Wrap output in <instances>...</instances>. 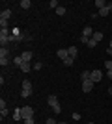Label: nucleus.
Returning <instances> with one entry per match:
<instances>
[{"label":"nucleus","mask_w":112,"mask_h":124,"mask_svg":"<svg viewBox=\"0 0 112 124\" xmlns=\"http://www.w3.org/2000/svg\"><path fill=\"white\" fill-rule=\"evenodd\" d=\"M47 102H49V106L52 108V111H54V113H62V106H60L58 96H56V94H49Z\"/></svg>","instance_id":"nucleus-1"},{"label":"nucleus","mask_w":112,"mask_h":124,"mask_svg":"<svg viewBox=\"0 0 112 124\" xmlns=\"http://www.w3.org/2000/svg\"><path fill=\"white\" fill-rule=\"evenodd\" d=\"M21 113H22V120H24V119H34V108H32V106H24V108H21Z\"/></svg>","instance_id":"nucleus-2"},{"label":"nucleus","mask_w":112,"mask_h":124,"mask_svg":"<svg viewBox=\"0 0 112 124\" xmlns=\"http://www.w3.org/2000/svg\"><path fill=\"white\" fill-rule=\"evenodd\" d=\"M8 43H10V31L8 30H0V45L6 46Z\"/></svg>","instance_id":"nucleus-3"},{"label":"nucleus","mask_w":112,"mask_h":124,"mask_svg":"<svg viewBox=\"0 0 112 124\" xmlns=\"http://www.w3.org/2000/svg\"><path fill=\"white\" fill-rule=\"evenodd\" d=\"M22 39H24V35H22L19 30H13V33L10 35V41H13V43H21Z\"/></svg>","instance_id":"nucleus-4"},{"label":"nucleus","mask_w":112,"mask_h":124,"mask_svg":"<svg viewBox=\"0 0 112 124\" xmlns=\"http://www.w3.org/2000/svg\"><path fill=\"white\" fill-rule=\"evenodd\" d=\"M90 80H92L93 83L101 82V80H103V72H101V70H97V69H95V70H92V74H90Z\"/></svg>","instance_id":"nucleus-5"},{"label":"nucleus","mask_w":112,"mask_h":124,"mask_svg":"<svg viewBox=\"0 0 112 124\" xmlns=\"http://www.w3.org/2000/svg\"><path fill=\"white\" fill-rule=\"evenodd\" d=\"M110 11H112V2H108V4L105 6L103 9H99V11H97V15H101V17H107L108 13H110Z\"/></svg>","instance_id":"nucleus-6"},{"label":"nucleus","mask_w":112,"mask_h":124,"mask_svg":"<svg viewBox=\"0 0 112 124\" xmlns=\"http://www.w3.org/2000/svg\"><path fill=\"white\" fill-rule=\"evenodd\" d=\"M92 89H93V82H92V80H84V82H82V91H84V93H90Z\"/></svg>","instance_id":"nucleus-7"},{"label":"nucleus","mask_w":112,"mask_h":124,"mask_svg":"<svg viewBox=\"0 0 112 124\" xmlns=\"http://www.w3.org/2000/svg\"><path fill=\"white\" fill-rule=\"evenodd\" d=\"M56 56L64 61V59H67V57H69V52H67V48H60V50H56Z\"/></svg>","instance_id":"nucleus-8"},{"label":"nucleus","mask_w":112,"mask_h":124,"mask_svg":"<svg viewBox=\"0 0 112 124\" xmlns=\"http://www.w3.org/2000/svg\"><path fill=\"white\" fill-rule=\"evenodd\" d=\"M82 35L88 37V39H92V37H93V28H92V26H84V30H82Z\"/></svg>","instance_id":"nucleus-9"},{"label":"nucleus","mask_w":112,"mask_h":124,"mask_svg":"<svg viewBox=\"0 0 112 124\" xmlns=\"http://www.w3.org/2000/svg\"><path fill=\"white\" fill-rule=\"evenodd\" d=\"M10 17H11V9H10V8L2 9V13H0V19H2V21H8Z\"/></svg>","instance_id":"nucleus-10"},{"label":"nucleus","mask_w":112,"mask_h":124,"mask_svg":"<svg viewBox=\"0 0 112 124\" xmlns=\"http://www.w3.org/2000/svg\"><path fill=\"white\" fill-rule=\"evenodd\" d=\"M21 56H22V59H24V63H30V59H32V52L26 50V52H22Z\"/></svg>","instance_id":"nucleus-11"},{"label":"nucleus","mask_w":112,"mask_h":124,"mask_svg":"<svg viewBox=\"0 0 112 124\" xmlns=\"http://www.w3.org/2000/svg\"><path fill=\"white\" fill-rule=\"evenodd\" d=\"M32 94H34V89H22V91H21L22 98H28V96H32Z\"/></svg>","instance_id":"nucleus-12"},{"label":"nucleus","mask_w":112,"mask_h":124,"mask_svg":"<svg viewBox=\"0 0 112 124\" xmlns=\"http://www.w3.org/2000/svg\"><path fill=\"white\" fill-rule=\"evenodd\" d=\"M103 37H105V35H103L101 31H93V37H92V39H93L95 43H101V41H103Z\"/></svg>","instance_id":"nucleus-13"},{"label":"nucleus","mask_w":112,"mask_h":124,"mask_svg":"<svg viewBox=\"0 0 112 124\" xmlns=\"http://www.w3.org/2000/svg\"><path fill=\"white\" fill-rule=\"evenodd\" d=\"M67 52H69V57H73V59H75V57H77L79 48H77V46H69V48H67Z\"/></svg>","instance_id":"nucleus-14"},{"label":"nucleus","mask_w":112,"mask_h":124,"mask_svg":"<svg viewBox=\"0 0 112 124\" xmlns=\"http://www.w3.org/2000/svg\"><path fill=\"white\" fill-rule=\"evenodd\" d=\"M13 63H15L17 67L21 69V67H22V65H24V59H22V56H17V57H15V59H13Z\"/></svg>","instance_id":"nucleus-15"},{"label":"nucleus","mask_w":112,"mask_h":124,"mask_svg":"<svg viewBox=\"0 0 112 124\" xmlns=\"http://www.w3.org/2000/svg\"><path fill=\"white\" fill-rule=\"evenodd\" d=\"M93 6H95L97 9H103V8L107 6V2H105V0H95V2H93Z\"/></svg>","instance_id":"nucleus-16"},{"label":"nucleus","mask_w":112,"mask_h":124,"mask_svg":"<svg viewBox=\"0 0 112 124\" xmlns=\"http://www.w3.org/2000/svg\"><path fill=\"white\" fill-rule=\"evenodd\" d=\"M0 57H10V50H8L6 46L0 48Z\"/></svg>","instance_id":"nucleus-17"},{"label":"nucleus","mask_w":112,"mask_h":124,"mask_svg":"<svg viewBox=\"0 0 112 124\" xmlns=\"http://www.w3.org/2000/svg\"><path fill=\"white\" fill-rule=\"evenodd\" d=\"M22 8V9H28V8H30V6H32V2H30V0H22L21 4H19Z\"/></svg>","instance_id":"nucleus-18"},{"label":"nucleus","mask_w":112,"mask_h":124,"mask_svg":"<svg viewBox=\"0 0 112 124\" xmlns=\"http://www.w3.org/2000/svg\"><path fill=\"white\" fill-rule=\"evenodd\" d=\"M90 74H92V70H84V72L80 74V80L84 82V80H90Z\"/></svg>","instance_id":"nucleus-19"},{"label":"nucleus","mask_w":112,"mask_h":124,"mask_svg":"<svg viewBox=\"0 0 112 124\" xmlns=\"http://www.w3.org/2000/svg\"><path fill=\"white\" fill-rule=\"evenodd\" d=\"M49 8H52V9H58V8H60L58 0H51V2H49Z\"/></svg>","instance_id":"nucleus-20"},{"label":"nucleus","mask_w":112,"mask_h":124,"mask_svg":"<svg viewBox=\"0 0 112 124\" xmlns=\"http://www.w3.org/2000/svg\"><path fill=\"white\" fill-rule=\"evenodd\" d=\"M56 15H60V17H64V15H65V8H64V6H60L58 9H56Z\"/></svg>","instance_id":"nucleus-21"},{"label":"nucleus","mask_w":112,"mask_h":124,"mask_svg":"<svg viewBox=\"0 0 112 124\" xmlns=\"http://www.w3.org/2000/svg\"><path fill=\"white\" fill-rule=\"evenodd\" d=\"M22 89H32V82H30V80H24V82H22Z\"/></svg>","instance_id":"nucleus-22"},{"label":"nucleus","mask_w":112,"mask_h":124,"mask_svg":"<svg viewBox=\"0 0 112 124\" xmlns=\"http://www.w3.org/2000/svg\"><path fill=\"white\" fill-rule=\"evenodd\" d=\"M30 69H32V67H30V63H24V65L21 67V70H22V72H30Z\"/></svg>","instance_id":"nucleus-23"},{"label":"nucleus","mask_w":112,"mask_h":124,"mask_svg":"<svg viewBox=\"0 0 112 124\" xmlns=\"http://www.w3.org/2000/svg\"><path fill=\"white\" fill-rule=\"evenodd\" d=\"M73 61H75L73 57H67V59H64V65H65V67H71V65H73Z\"/></svg>","instance_id":"nucleus-24"},{"label":"nucleus","mask_w":112,"mask_h":124,"mask_svg":"<svg viewBox=\"0 0 112 124\" xmlns=\"http://www.w3.org/2000/svg\"><path fill=\"white\" fill-rule=\"evenodd\" d=\"M8 63H10V59H8V57H0V65H2V67H6Z\"/></svg>","instance_id":"nucleus-25"},{"label":"nucleus","mask_w":112,"mask_h":124,"mask_svg":"<svg viewBox=\"0 0 112 124\" xmlns=\"http://www.w3.org/2000/svg\"><path fill=\"white\" fill-rule=\"evenodd\" d=\"M88 46H90V48H95V46H97V43L93 41V39H90V41H88Z\"/></svg>","instance_id":"nucleus-26"},{"label":"nucleus","mask_w":112,"mask_h":124,"mask_svg":"<svg viewBox=\"0 0 112 124\" xmlns=\"http://www.w3.org/2000/svg\"><path fill=\"white\" fill-rule=\"evenodd\" d=\"M105 67H107V70H110V69H112V61H110V59L105 61Z\"/></svg>","instance_id":"nucleus-27"},{"label":"nucleus","mask_w":112,"mask_h":124,"mask_svg":"<svg viewBox=\"0 0 112 124\" xmlns=\"http://www.w3.org/2000/svg\"><path fill=\"white\" fill-rule=\"evenodd\" d=\"M43 63H34V70H41Z\"/></svg>","instance_id":"nucleus-28"},{"label":"nucleus","mask_w":112,"mask_h":124,"mask_svg":"<svg viewBox=\"0 0 112 124\" xmlns=\"http://www.w3.org/2000/svg\"><path fill=\"white\" fill-rule=\"evenodd\" d=\"M4 109H8V106H6L4 100H0V111H4Z\"/></svg>","instance_id":"nucleus-29"},{"label":"nucleus","mask_w":112,"mask_h":124,"mask_svg":"<svg viewBox=\"0 0 112 124\" xmlns=\"http://www.w3.org/2000/svg\"><path fill=\"white\" fill-rule=\"evenodd\" d=\"M22 124H36V122H34V119H24Z\"/></svg>","instance_id":"nucleus-30"},{"label":"nucleus","mask_w":112,"mask_h":124,"mask_svg":"<svg viewBox=\"0 0 112 124\" xmlns=\"http://www.w3.org/2000/svg\"><path fill=\"white\" fill-rule=\"evenodd\" d=\"M80 41L84 43V45H88V41H90V39H88V37H84V35H80Z\"/></svg>","instance_id":"nucleus-31"},{"label":"nucleus","mask_w":112,"mask_h":124,"mask_svg":"<svg viewBox=\"0 0 112 124\" xmlns=\"http://www.w3.org/2000/svg\"><path fill=\"white\" fill-rule=\"evenodd\" d=\"M45 124H58V122H56L54 119H47V122H45Z\"/></svg>","instance_id":"nucleus-32"},{"label":"nucleus","mask_w":112,"mask_h":124,"mask_svg":"<svg viewBox=\"0 0 112 124\" xmlns=\"http://www.w3.org/2000/svg\"><path fill=\"white\" fill-rule=\"evenodd\" d=\"M73 119L75 120H80V113H73Z\"/></svg>","instance_id":"nucleus-33"},{"label":"nucleus","mask_w":112,"mask_h":124,"mask_svg":"<svg viewBox=\"0 0 112 124\" xmlns=\"http://www.w3.org/2000/svg\"><path fill=\"white\" fill-rule=\"evenodd\" d=\"M107 74H108V80H112V69H110V70H107Z\"/></svg>","instance_id":"nucleus-34"},{"label":"nucleus","mask_w":112,"mask_h":124,"mask_svg":"<svg viewBox=\"0 0 112 124\" xmlns=\"http://www.w3.org/2000/svg\"><path fill=\"white\" fill-rule=\"evenodd\" d=\"M107 52H108V56H112V48H107Z\"/></svg>","instance_id":"nucleus-35"},{"label":"nucleus","mask_w":112,"mask_h":124,"mask_svg":"<svg viewBox=\"0 0 112 124\" xmlns=\"http://www.w3.org/2000/svg\"><path fill=\"white\" fill-rule=\"evenodd\" d=\"M108 94H110V96H112V87H110V89H108Z\"/></svg>","instance_id":"nucleus-36"},{"label":"nucleus","mask_w":112,"mask_h":124,"mask_svg":"<svg viewBox=\"0 0 112 124\" xmlns=\"http://www.w3.org/2000/svg\"><path fill=\"white\" fill-rule=\"evenodd\" d=\"M108 48H112V39H110V46H108Z\"/></svg>","instance_id":"nucleus-37"},{"label":"nucleus","mask_w":112,"mask_h":124,"mask_svg":"<svg viewBox=\"0 0 112 124\" xmlns=\"http://www.w3.org/2000/svg\"><path fill=\"white\" fill-rule=\"evenodd\" d=\"M58 124H65V122H58Z\"/></svg>","instance_id":"nucleus-38"},{"label":"nucleus","mask_w":112,"mask_h":124,"mask_svg":"<svg viewBox=\"0 0 112 124\" xmlns=\"http://www.w3.org/2000/svg\"><path fill=\"white\" fill-rule=\"evenodd\" d=\"M90 124H93V122H90Z\"/></svg>","instance_id":"nucleus-39"}]
</instances>
